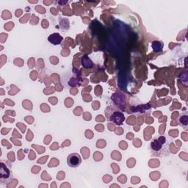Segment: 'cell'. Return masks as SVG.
<instances>
[{
	"label": "cell",
	"instance_id": "obj_1",
	"mask_svg": "<svg viewBox=\"0 0 188 188\" xmlns=\"http://www.w3.org/2000/svg\"><path fill=\"white\" fill-rule=\"evenodd\" d=\"M82 162L80 155L77 153H72L69 155L67 157V163L69 167H77Z\"/></svg>",
	"mask_w": 188,
	"mask_h": 188
},
{
	"label": "cell",
	"instance_id": "obj_2",
	"mask_svg": "<svg viewBox=\"0 0 188 188\" xmlns=\"http://www.w3.org/2000/svg\"><path fill=\"white\" fill-rule=\"evenodd\" d=\"M110 120L117 125H121L124 121V116L119 112H116L110 117Z\"/></svg>",
	"mask_w": 188,
	"mask_h": 188
},
{
	"label": "cell",
	"instance_id": "obj_3",
	"mask_svg": "<svg viewBox=\"0 0 188 188\" xmlns=\"http://www.w3.org/2000/svg\"><path fill=\"white\" fill-rule=\"evenodd\" d=\"M49 41L54 45H58L62 43L63 38L59 33H53L48 38Z\"/></svg>",
	"mask_w": 188,
	"mask_h": 188
},
{
	"label": "cell",
	"instance_id": "obj_4",
	"mask_svg": "<svg viewBox=\"0 0 188 188\" xmlns=\"http://www.w3.org/2000/svg\"><path fill=\"white\" fill-rule=\"evenodd\" d=\"M1 165V169H0V176L1 178H4V179H8L10 177V170H8V167H6L3 162L0 163Z\"/></svg>",
	"mask_w": 188,
	"mask_h": 188
},
{
	"label": "cell",
	"instance_id": "obj_5",
	"mask_svg": "<svg viewBox=\"0 0 188 188\" xmlns=\"http://www.w3.org/2000/svg\"><path fill=\"white\" fill-rule=\"evenodd\" d=\"M82 65L85 68H92L94 66V64H93L92 61L90 60V58H88V57H83Z\"/></svg>",
	"mask_w": 188,
	"mask_h": 188
},
{
	"label": "cell",
	"instance_id": "obj_6",
	"mask_svg": "<svg viewBox=\"0 0 188 188\" xmlns=\"http://www.w3.org/2000/svg\"><path fill=\"white\" fill-rule=\"evenodd\" d=\"M151 148H152V149L155 150V151L160 150L161 148H162V143H161L159 140H155L151 143Z\"/></svg>",
	"mask_w": 188,
	"mask_h": 188
},
{
	"label": "cell",
	"instance_id": "obj_7",
	"mask_svg": "<svg viewBox=\"0 0 188 188\" xmlns=\"http://www.w3.org/2000/svg\"><path fill=\"white\" fill-rule=\"evenodd\" d=\"M13 22H9V23H8V24L5 25V28L7 30H8V31H9V30H11V29L13 28Z\"/></svg>",
	"mask_w": 188,
	"mask_h": 188
}]
</instances>
